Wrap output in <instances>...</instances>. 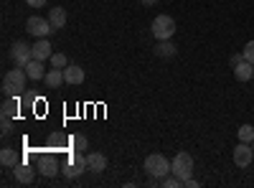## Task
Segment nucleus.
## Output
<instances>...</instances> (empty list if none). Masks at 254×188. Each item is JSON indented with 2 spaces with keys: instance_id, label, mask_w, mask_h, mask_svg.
Masks as SVG:
<instances>
[{
  "instance_id": "aec40b11",
  "label": "nucleus",
  "mask_w": 254,
  "mask_h": 188,
  "mask_svg": "<svg viewBox=\"0 0 254 188\" xmlns=\"http://www.w3.org/2000/svg\"><path fill=\"white\" fill-rule=\"evenodd\" d=\"M155 54H158L160 59H173V56H176V46L171 44V41H158Z\"/></svg>"
},
{
  "instance_id": "bb28decb",
  "label": "nucleus",
  "mask_w": 254,
  "mask_h": 188,
  "mask_svg": "<svg viewBox=\"0 0 254 188\" xmlns=\"http://www.w3.org/2000/svg\"><path fill=\"white\" fill-rule=\"evenodd\" d=\"M239 61H244V56H239V54H234V56H231V66H237V64H239Z\"/></svg>"
},
{
  "instance_id": "cd10ccee",
  "label": "nucleus",
  "mask_w": 254,
  "mask_h": 188,
  "mask_svg": "<svg viewBox=\"0 0 254 188\" xmlns=\"http://www.w3.org/2000/svg\"><path fill=\"white\" fill-rule=\"evenodd\" d=\"M183 186H188V188H196V186H198V181H193V178H188V181H183Z\"/></svg>"
},
{
  "instance_id": "4be33fe9",
  "label": "nucleus",
  "mask_w": 254,
  "mask_h": 188,
  "mask_svg": "<svg viewBox=\"0 0 254 188\" xmlns=\"http://www.w3.org/2000/svg\"><path fill=\"white\" fill-rule=\"evenodd\" d=\"M237 135H239V142H252L254 140V127L252 125H242V127L237 130Z\"/></svg>"
},
{
  "instance_id": "f8f14e48",
  "label": "nucleus",
  "mask_w": 254,
  "mask_h": 188,
  "mask_svg": "<svg viewBox=\"0 0 254 188\" xmlns=\"http://www.w3.org/2000/svg\"><path fill=\"white\" fill-rule=\"evenodd\" d=\"M33 178H36V171L31 168L28 163H18V165H15V181H18V183L28 186V183H33Z\"/></svg>"
},
{
  "instance_id": "412c9836",
  "label": "nucleus",
  "mask_w": 254,
  "mask_h": 188,
  "mask_svg": "<svg viewBox=\"0 0 254 188\" xmlns=\"http://www.w3.org/2000/svg\"><path fill=\"white\" fill-rule=\"evenodd\" d=\"M69 145H71V150H87V137H84L81 132H76V135H71L69 137Z\"/></svg>"
},
{
  "instance_id": "c756f323",
  "label": "nucleus",
  "mask_w": 254,
  "mask_h": 188,
  "mask_svg": "<svg viewBox=\"0 0 254 188\" xmlns=\"http://www.w3.org/2000/svg\"><path fill=\"white\" fill-rule=\"evenodd\" d=\"M249 145H252V150H254V140H252V142H249Z\"/></svg>"
},
{
  "instance_id": "dca6fc26",
  "label": "nucleus",
  "mask_w": 254,
  "mask_h": 188,
  "mask_svg": "<svg viewBox=\"0 0 254 188\" xmlns=\"http://www.w3.org/2000/svg\"><path fill=\"white\" fill-rule=\"evenodd\" d=\"M49 23L54 26V31H59V28H64V26H66V10H64V8H51L49 10Z\"/></svg>"
},
{
  "instance_id": "5701e85b",
  "label": "nucleus",
  "mask_w": 254,
  "mask_h": 188,
  "mask_svg": "<svg viewBox=\"0 0 254 188\" xmlns=\"http://www.w3.org/2000/svg\"><path fill=\"white\" fill-rule=\"evenodd\" d=\"M49 61H51V69H66L69 66V61H66V56H64V54H54Z\"/></svg>"
},
{
  "instance_id": "f03ea898",
  "label": "nucleus",
  "mask_w": 254,
  "mask_h": 188,
  "mask_svg": "<svg viewBox=\"0 0 254 188\" xmlns=\"http://www.w3.org/2000/svg\"><path fill=\"white\" fill-rule=\"evenodd\" d=\"M145 171L150 173L153 178L163 181L168 173H171V160H168L165 155H160V153H153V155L145 158Z\"/></svg>"
},
{
  "instance_id": "7ed1b4c3",
  "label": "nucleus",
  "mask_w": 254,
  "mask_h": 188,
  "mask_svg": "<svg viewBox=\"0 0 254 188\" xmlns=\"http://www.w3.org/2000/svg\"><path fill=\"white\" fill-rule=\"evenodd\" d=\"M171 173L178 176L181 181H188L190 176H193V155L190 153H178L171 163Z\"/></svg>"
},
{
  "instance_id": "423d86ee",
  "label": "nucleus",
  "mask_w": 254,
  "mask_h": 188,
  "mask_svg": "<svg viewBox=\"0 0 254 188\" xmlns=\"http://www.w3.org/2000/svg\"><path fill=\"white\" fill-rule=\"evenodd\" d=\"M26 31L31 33V36H36V38H46L51 31H54V26L49 23V18H41V15H31L28 20H26Z\"/></svg>"
},
{
  "instance_id": "f3484780",
  "label": "nucleus",
  "mask_w": 254,
  "mask_h": 188,
  "mask_svg": "<svg viewBox=\"0 0 254 188\" xmlns=\"http://www.w3.org/2000/svg\"><path fill=\"white\" fill-rule=\"evenodd\" d=\"M44 81H46V87H49V89H59L64 81H66V79H64V69H49Z\"/></svg>"
},
{
  "instance_id": "2eb2a0df",
  "label": "nucleus",
  "mask_w": 254,
  "mask_h": 188,
  "mask_svg": "<svg viewBox=\"0 0 254 188\" xmlns=\"http://www.w3.org/2000/svg\"><path fill=\"white\" fill-rule=\"evenodd\" d=\"M234 76H237V81L254 79V64H249V61H239V64L234 66Z\"/></svg>"
},
{
  "instance_id": "1a4fd4ad",
  "label": "nucleus",
  "mask_w": 254,
  "mask_h": 188,
  "mask_svg": "<svg viewBox=\"0 0 254 188\" xmlns=\"http://www.w3.org/2000/svg\"><path fill=\"white\" fill-rule=\"evenodd\" d=\"M38 171L44 173L46 178H54L56 173H59V160H56V155H51V153H44L38 158Z\"/></svg>"
},
{
  "instance_id": "6e6552de",
  "label": "nucleus",
  "mask_w": 254,
  "mask_h": 188,
  "mask_svg": "<svg viewBox=\"0 0 254 188\" xmlns=\"http://www.w3.org/2000/svg\"><path fill=\"white\" fill-rule=\"evenodd\" d=\"M252 160H254L252 145L249 142H239L237 148H234V163L239 165V168H247V165H252Z\"/></svg>"
},
{
  "instance_id": "b1692460",
  "label": "nucleus",
  "mask_w": 254,
  "mask_h": 188,
  "mask_svg": "<svg viewBox=\"0 0 254 188\" xmlns=\"http://www.w3.org/2000/svg\"><path fill=\"white\" fill-rule=\"evenodd\" d=\"M242 56H244V61H249V64H254V41H249V44L244 46Z\"/></svg>"
},
{
  "instance_id": "39448f33",
  "label": "nucleus",
  "mask_w": 254,
  "mask_h": 188,
  "mask_svg": "<svg viewBox=\"0 0 254 188\" xmlns=\"http://www.w3.org/2000/svg\"><path fill=\"white\" fill-rule=\"evenodd\" d=\"M84 171H89L87 168V155L79 153V150H71L66 165H64V176H66V178H79Z\"/></svg>"
},
{
  "instance_id": "0eeeda50",
  "label": "nucleus",
  "mask_w": 254,
  "mask_h": 188,
  "mask_svg": "<svg viewBox=\"0 0 254 188\" xmlns=\"http://www.w3.org/2000/svg\"><path fill=\"white\" fill-rule=\"evenodd\" d=\"M10 59L15 61V66H26L33 59V46H28L26 41H13L10 46Z\"/></svg>"
},
{
  "instance_id": "9b49d317",
  "label": "nucleus",
  "mask_w": 254,
  "mask_h": 188,
  "mask_svg": "<svg viewBox=\"0 0 254 188\" xmlns=\"http://www.w3.org/2000/svg\"><path fill=\"white\" fill-rule=\"evenodd\" d=\"M51 56H54V51H51L49 38H38L36 44H33V59H38V61H46V59H51Z\"/></svg>"
},
{
  "instance_id": "4468645a",
  "label": "nucleus",
  "mask_w": 254,
  "mask_h": 188,
  "mask_svg": "<svg viewBox=\"0 0 254 188\" xmlns=\"http://www.w3.org/2000/svg\"><path fill=\"white\" fill-rule=\"evenodd\" d=\"M64 79H66V84H81L84 81V69L81 66H76V64H69L66 69H64Z\"/></svg>"
},
{
  "instance_id": "6ab92c4d",
  "label": "nucleus",
  "mask_w": 254,
  "mask_h": 188,
  "mask_svg": "<svg viewBox=\"0 0 254 188\" xmlns=\"http://www.w3.org/2000/svg\"><path fill=\"white\" fill-rule=\"evenodd\" d=\"M18 110H20V102L15 97H5L3 99V110H0V112H3V117H15Z\"/></svg>"
},
{
  "instance_id": "20e7f679",
  "label": "nucleus",
  "mask_w": 254,
  "mask_h": 188,
  "mask_svg": "<svg viewBox=\"0 0 254 188\" xmlns=\"http://www.w3.org/2000/svg\"><path fill=\"white\" fill-rule=\"evenodd\" d=\"M176 20L171 18V15H158L155 20H153V36L158 38V41H171L173 36H176Z\"/></svg>"
},
{
  "instance_id": "9d476101",
  "label": "nucleus",
  "mask_w": 254,
  "mask_h": 188,
  "mask_svg": "<svg viewBox=\"0 0 254 188\" xmlns=\"http://www.w3.org/2000/svg\"><path fill=\"white\" fill-rule=\"evenodd\" d=\"M23 69H26L28 79H33V81H41V79H46V69H44V61H38V59H31V61H28V64H26Z\"/></svg>"
},
{
  "instance_id": "393cba45",
  "label": "nucleus",
  "mask_w": 254,
  "mask_h": 188,
  "mask_svg": "<svg viewBox=\"0 0 254 188\" xmlns=\"http://www.w3.org/2000/svg\"><path fill=\"white\" fill-rule=\"evenodd\" d=\"M0 132H3V137H8L13 132V117H3V130Z\"/></svg>"
},
{
  "instance_id": "ddd939ff",
  "label": "nucleus",
  "mask_w": 254,
  "mask_h": 188,
  "mask_svg": "<svg viewBox=\"0 0 254 188\" xmlns=\"http://www.w3.org/2000/svg\"><path fill=\"white\" fill-rule=\"evenodd\" d=\"M87 168H89L92 173H102L104 168H107V158H104L102 153H97V150L89 153V155H87Z\"/></svg>"
},
{
  "instance_id": "a211bd4d",
  "label": "nucleus",
  "mask_w": 254,
  "mask_h": 188,
  "mask_svg": "<svg viewBox=\"0 0 254 188\" xmlns=\"http://www.w3.org/2000/svg\"><path fill=\"white\" fill-rule=\"evenodd\" d=\"M0 163H3L5 168H15V165H18V153H15V148H8V145H5V148L0 150Z\"/></svg>"
},
{
  "instance_id": "a878e982",
  "label": "nucleus",
  "mask_w": 254,
  "mask_h": 188,
  "mask_svg": "<svg viewBox=\"0 0 254 188\" xmlns=\"http://www.w3.org/2000/svg\"><path fill=\"white\" fill-rule=\"evenodd\" d=\"M26 3H28L31 8H44V5H46V0H26Z\"/></svg>"
},
{
  "instance_id": "f257e3e1",
  "label": "nucleus",
  "mask_w": 254,
  "mask_h": 188,
  "mask_svg": "<svg viewBox=\"0 0 254 188\" xmlns=\"http://www.w3.org/2000/svg\"><path fill=\"white\" fill-rule=\"evenodd\" d=\"M26 79H28V74H26L23 66L10 69V71L3 76V94H5V97H13L15 92H20V89L26 87Z\"/></svg>"
},
{
  "instance_id": "c85d7f7f",
  "label": "nucleus",
  "mask_w": 254,
  "mask_h": 188,
  "mask_svg": "<svg viewBox=\"0 0 254 188\" xmlns=\"http://www.w3.org/2000/svg\"><path fill=\"white\" fill-rule=\"evenodd\" d=\"M158 0H142V5H155Z\"/></svg>"
}]
</instances>
